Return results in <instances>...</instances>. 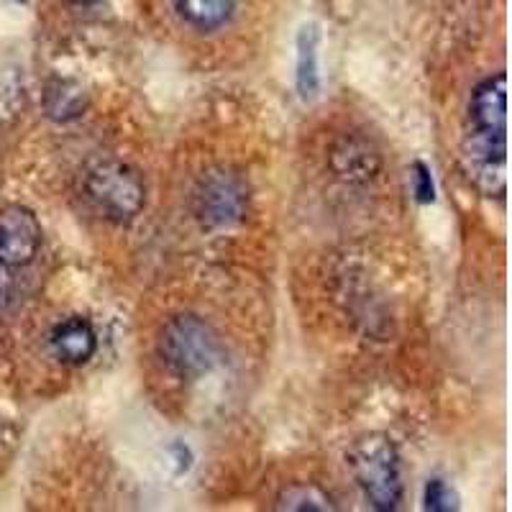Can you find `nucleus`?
Masks as SVG:
<instances>
[{
	"label": "nucleus",
	"mask_w": 512,
	"mask_h": 512,
	"mask_svg": "<svg viewBox=\"0 0 512 512\" xmlns=\"http://www.w3.org/2000/svg\"><path fill=\"white\" fill-rule=\"evenodd\" d=\"M349 469L369 505L379 512H392L402 502L400 454L384 433L361 436L349 448Z\"/></svg>",
	"instance_id": "obj_1"
},
{
	"label": "nucleus",
	"mask_w": 512,
	"mask_h": 512,
	"mask_svg": "<svg viewBox=\"0 0 512 512\" xmlns=\"http://www.w3.org/2000/svg\"><path fill=\"white\" fill-rule=\"evenodd\" d=\"M82 190L100 216L113 223H128L146 205V185L139 169L121 159H103L85 172Z\"/></svg>",
	"instance_id": "obj_3"
},
{
	"label": "nucleus",
	"mask_w": 512,
	"mask_h": 512,
	"mask_svg": "<svg viewBox=\"0 0 512 512\" xmlns=\"http://www.w3.org/2000/svg\"><path fill=\"white\" fill-rule=\"evenodd\" d=\"M425 510L451 512L459 510V497L443 479H431L425 484Z\"/></svg>",
	"instance_id": "obj_13"
},
{
	"label": "nucleus",
	"mask_w": 512,
	"mask_h": 512,
	"mask_svg": "<svg viewBox=\"0 0 512 512\" xmlns=\"http://www.w3.org/2000/svg\"><path fill=\"white\" fill-rule=\"evenodd\" d=\"M175 8L192 29L216 31L233 16L236 0H175Z\"/></svg>",
	"instance_id": "obj_9"
},
{
	"label": "nucleus",
	"mask_w": 512,
	"mask_h": 512,
	"mask_svg": "<svg viewBox=\"0 0 512 512\" xmlns=\"http://www.w3.org/2000/svg\"><path fill=\"white\" fill-rule=\"evenodd\" d=\"M41 239H44V231L34 210L24 205L0 208V264L11 269L31 264L39 254Z\"/></svg>",
	"instance_id": "obj_5"
},
{
	"label": "nucleus",
	"mask_w": 512,
	"mask_h": 512,
	"mask_svg": "<svg viewBox=\"0 0 512 512\" xmlns=\"http://www.w3.org/2000/svg\"><path fill=\"white\" fill-rule=\"evenodd\" d=\"M49 344L54 356L64 364H85L98 349V336L85 318H67L54 326Z\"/></svg>",
	"instance_id": "obj_8"
},
{
	"label": "nucleus",
	"mask_w": 512,
	"mask_h": 512,
	"mask_svg": "<svg viewBox=\"0 0 512 512\" xmlns=\"http://www.w3.org/2000/svg\"><path fill=\"white\" fill-rule=\"evenodd\" d=\"M249 187L244 177L226 167L208 169L192 190V213L205 228H228L244 221Z\"/></svg>",
	"instance_id": "obj_4"
},
{
	"label": "nucleus",
	"mask_w": 512,
	"mask_h": 512,
	"mask_svg": "<svg viewBox=\"0 0 512 512\" xmlns=\"http://www.w3.org/2000/svg\"><path fill=\"white\" fill-rule=\"evenodd\" d=\"M70 3H75V6H93L98 0H70Z\"/></svg>",
	"instance_id": "obj_16"
},
{
	"label": "nucleus",
	"mask_w": 512,
	"mask_h": 512,
	"mask_svg": "<svg viewBox=\"0 0 512 512\" xmlns=\"http://www.w3.org/2000/svg\"><path fill=\"white\" fill-rule=\"evenodd\" d=\"M277 510L282 512H328L336 510L331 497L315 484H292V487L282 489L280 500H277Z\"/></svg>",
	"instance_id": "obj_11"
},
{
	"label": "nucleus",
	"mask_w": 512,
	"mask_h": 512,
	"mask_svg": "<svg viewBox=\"0 0 512 512\" xmlns=\"http://www.w3.org/2000/svg\"><path fill=\"white\" fill-rule=\"evenodd\" d=\"M157 354L180 377H203L218 367L223 356L221 338L198 315H175L157 338Z\"/></svg>",
	"instance_id": "obj_2"
},
{
	"label": "nucleus",
	"mask_w": 512,
	"mask_h": 512,
	"mask_svg": "<svg viewBox=\"0 0 512 512\" xmlns=\"http://www.w3.org/2000/svg\"><path fill=\"white\" fill-rule=\"evenodd\" d=\"M415 195H418L420 203H433V180H431V172L425 167L423 162L415 164Z\"/></svg>",
	"instance_id": "obj_14"
},
{
	"label": "nucleus",
	"mask_w": 512,
	"mask_h": 512,
	"mask_svg": "<svg viewBox=\"0 0 512 512\" xmlns=\"http://www.w3.org/2000/svg\"><path fill=\"white\" fill-rule=\"evenodd\" d=\"M328 167L338 180L356 185V182H369L377 175L382 167V157L372 141L356 134H344L333 141L331 152H328Z\"/></svg>",
	"instance_id": "obj_6"
},
{
	"label": "nucleus",
	"mask_w": 512,
	"mask_h": 512,
	"mask_svg": "<svg viewBox=\"0 0 512 512\" xmlns=\"http://www.w3.org/2000/svg\"><path fill=\"white\" fill-rule=\"evenodd\" d=\"M477 131L507 134V77L492 75L474 88L469 100V126Z\"/></svg>",
	"instance_id": "obj_7"
},
{
	"label": "nucleus",
	"mask_w": 512,
	"mask_h": 512,
	"mask_svg": "<svg viewBox=\"0 0 512 512\" xmlns=\"http://www.w3.org/2000/svg\"><path fill=\"white\" fill-rule=\"evenodd\" d=\"M297 93L303 100H313L320 90L318 72V31L305 26L297 36Z\"/></svg>",
	"instance_id": "obj_10"
},
{
	"label": "nucleus",
	"mask_w": 512,
	"mask_h": 512,
	"mask_svg": "<svg viewBox=\"0 0 512 512\" xmlns=\"http://www.w3.org/2000/svg\"><path fill=\"white\" fill-rule=\"evenodd\" d=\"M82 105H85V95L80 93L77 85H72V82H57V85H49L47 113L52 118L67 121V118L80 116Z\"/></svg>",
	"instance_id": "obj_12"
},
{
	"label": "nucleus",
	"mask_w": 512,
	"mask_h": 512,
	"mask_svg": "<svg viewBox=\"0 0 512 512\" xmlns=\"http://www.w3.org/2000/svg\"><path fill=\"white\" fill-rule=\"evenodd\" d=\"M16 297V277H13V269L0 264V313L13 303Z\"/></svg>",
	"instance_id": "obj_15"
}]
</instances>
